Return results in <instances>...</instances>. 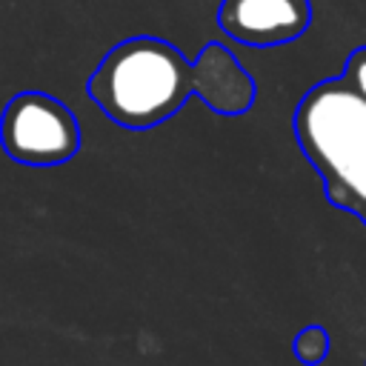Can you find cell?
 <instances>
[{"label":"cell","instance_id":"3","mask_svg":"<svg viewBox=\"0 0 366 366\" xmlns=\"http://www.w3.org/2000/svg\"><path fill=\"white\" fill-rule=\"evenodd\" d=\"M0 143L23 166H60L77 154L80 126L57 97L23 92L3 109Z\"/></svg>","mask_w":366,"mask_h":366},{"label":"cell","instance_id":"2","mask_svg":"<svg viewBox=\"0 0 366 366\" xmlns=\"http://www.w3.org/2000/svg\"><path fill=\"white\" fill-rule=\"evenodd\" d=\"M292 132L326 200L366 223V100L340 74L320 80L300 97Z\"/></svg>","mask_w":366,"mask_h":366},{"label":"cell","instance_id":"6","mask_svg":"<svg viewBox=\"0 0 366 366\" xmlns=\"http://www.w3.org/2000/svg\"><path fill=\"white\" fill-rule=\"evenodd\" d=\"M363 100H366V46L363 49H355L343 66V74H340Z\"/></svg>","mask_w":366,"mask_h":366},{"label":"cell","instance_id":"4","mask_svg":"<svg viewBox=\"0 0 366 366\" xmlns=\"http://www.w3.org/2000/svg\"><path fill=\"white\" fill-rule=\"evenodd\" d=\"M312 23L309 0H220L217 26L243 46L269 49L297 40Z\"/></svg>","mask_w":366,"mask_h":366},{"label":"cell","instance_id":"5","mask_svg":"<svg viewBox=\"0 0 366 366\" xmlns=\"http://www.w3.org/2000/svg\"><path fill=\"white\" fill-rule=\"evenodd\" d=\"M329 349H332V337L329 332L320 326V323H309L303 326L295 340H292V352L300 363L306 366H320L326 357H329Z\"/></svg>","mask_w":366,"mask_h":366},{"label":"cell","instance_id":"1","mask_svg":"<svg viewBox=\"0 0 366 366\" xmlns=\"http://www.w3.org/2000/svg\"><path fill=\"white\" fill-rule=\"evenodd\" d=\"M89 97L123 129H154L172 120L189 97H200L214 114L237 117L254 106V77L220 43H209L197 60L160 37L117 43L92 71Z\"/></svg>","mask_w":366,"mask_h":366}]
</instances>
